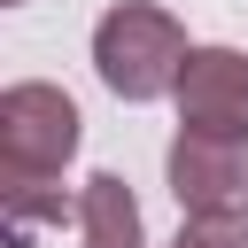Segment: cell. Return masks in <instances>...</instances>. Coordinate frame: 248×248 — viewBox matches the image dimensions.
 Here are the masks:
<instances>
[{
    "mask_svg": "<svg viewBox=\"0 0 248 248\" xmlns=\"http://www.w3.org/2000/svg\"><path fill=\"white\" fill-rule=\"evenodd\" d=\"M78 101L46 78H16L0 93V202L8 248H31V225H62V170L78 155Z\"/></svg>",
    "mask_w": 248,
    "mask_h": 248,
    "instance_id": "cell-1",
    "label": "cell"
},
{
    "mask_svg": "<svg viewBox=\"0 0 248 248\" xmlns=\"http://www.w3.org/2000/svg\"><path fill=\"white\" fill-rule=\"evenodd\" d=\"M186 54H194L186 23H178L170 8H155V0H116V8L93 23V70H101V85H108L116 101H132V108L178 93Z\"/></svg>",
    "mask_w": 248,
    "mask_h": 248,
    "instance_id": "cell-2",
    "label": "cell"
},
{
    "mask_svg": "<svg viewBox=\"0 0 248 248\" xmlns=\"http://www.w3.org/2000/svg\"><path fill=\"white\" fill-rule=\"evenodd\" d=\"M163 178L178 194V217H248V132L178 124Z\"/></svg>",
    "mask_w": 248,
    "mask_h": 248,
    "instance_id": "cell-3",
    "label": "cell"
},
{
    "mask_svg": "<svg viewBox=\"0 0 248 248\" xmlns=\"http://www.w3.org/2000/svg\"><path fill=\"white\" fill-rule=\"evenodd\" d=\"M170 101H178V124L248 132V46H194Z\"/></svg>",
    "mask_w": 248,
    "mask_h": 248,
    "instance_id": "cell-4",
    "label": "cell"
},
{
    "mask_svg": "<svg viewBox=\"0 0 248 248\" xmlns=\"http://www.w3.org/2000/svg\"><path fill=\"white\" fill-rule=\"evenodd\" d=\"M78 240L85 248H147V217L116 170H93L78 186Z\"/></svg>",
    "mask_w": 248,
    "mask_h": 248,
    "instance_id": "cell-5",
    "label": "cell"
},
{
    "mask_svg": "<svg viewBox=\"0 0 248 248\" xmlns=\"http://www.w3.org/2000/svg\"><path fill=\"white\" fill-rule=\"evenodd\" d=\"M170 248H248V217H186Z\"/></svg>",
    "mask_w": 248,
    "mask_h": 248,
    "instance_id": "cell-6",
    "label": "cell"
},
{
    "mask_svg": "<svg viewBox=\"0 0 248 248\" xmlns=\"http://www.w3.org/2000/svg\"><path fill=\"white\" fill-rule=\"evenodd\" d=\"M0 8H23V0H0Z\"/></svg>",
    "mask_w": 248,
    "mask_h": 248,
    "instance_id": "cell-7",
    "label": "cell"
}]
</instances>
